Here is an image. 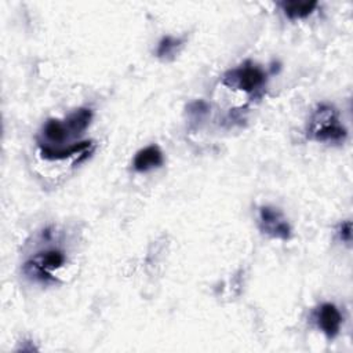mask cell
Masks as SVG:
<instances>
[{
    "label": "cell",
    "instance_id": "cell-1",
    "mask_svg": "<svg viewBox=\"0 0 353 353\" xmlns=\"http://www.w3.org/2000/svg\"><path fill=\"white\" fill-rule=\"evenodd\" d=\"M306 132L310 139L317 142L341 143L346 138V130L339 123L338 110L328 103L317 105L309 119Z\"/></svg>",
    "mask_w": 353,
    "mask_h": 353
},
{
    "label": "cell",
    "instance_id": "cell-2",
    "mask_svg": "<svg viewBox=\"0 0 353 353\" xmlns=\"http://www.w3.org/2000/svg\"><path fill=\"white\" fill-rule=\"evenodd\" d=\"M65 262H66V256L63 251L58 248H47L44 251L34 254L32 258H29L23 263L22 272L28 277L36 281L50 283V281H54L52 272L62 268Z\"/></svg>",
    "mask_w": 353,
    "mask_h": 353
},
{
    "label": "cell",
    "instance_id": "cell-3",
    "mask_svg": "<svg viewBox=\"0 0 353 353\" xmlns=\"http://www.w3.org/2000/svg\"><path fill=\"white\" fill-rule=\"evenodd\" d=\"M266 83V73L252 62L247 61L243 65L228 70L222 77V84L254 94L263 88Z\"/></svg>",
    "mask_w": 353,
    "mask_h": 353
},
{
    "label": "cell",
    "instance_id": "cell-4",
    "mask_svg": "<svg viewBox=\"0 0 353 353\" xmlns=\"http://www.w3.org/2000/svg\"><path fill=\"white\" fill-rule=\"evenodd\" d=\"M259 230L273 239L288 240L291 237V226L283 212L270 205L259 207L258 212Z\"/></svg>",
    "mask_w": 353,
    "mask_h": 353
},
{
    "label": "cell",
    "instance_id": "cell-5",
    "mask_svg": "<svg viewBox=\"0 0 353 353\" xmlns=\"http://www.w3.org/2000/svg\"><path fill=\"white\" fill-rule=\"evenodd\" d=\"M314 321L323 334L332 339L339 334L342 324V314L334 303H321L314 312Z\"/></svg>",
    "mask_w": 353,
    "mask_h": 353
},
{
    "label": "cell",
    "instance_id": "cell-6",
    "mask_svg": "<svg viewBox=\"0 0 353 353\" xmlns=\"http://www.w3.org/2000/svg\"><path fill=\"white\" fill-rule=\"evenodd\" d=\"M92 148V142L91 141H83V142H77V143H72L69 146H50V145H40V154L43 159L46 160H65L68 157H73V156H79V154H85V152Z\"/></svg>",
    "mask_w": 353,
    "mask_h": 353
},
{
    "label": "cell",
    "instance_id": "cell-7",
    "mask_svg": "<svg viewBox=\"0 0 353 353\" xmlns=\"http://www.w3.org/2000/svg\"><path fill=\"white\" fill-rule=\"evenodd\" d=\"M163 163L164 157L160 148L157 145H149L137 152L132 160V167L138 172H146L153 168H159Z\"/></svg>",
    "mask_w": 353,
    "mask_h": 353
},
{
    "label": "cell",
    "instance_id": "cell-8",
    "mask_svg": "<svg viewBox=\"0 0 353 353\" xmlns=\"http://www.w3.org/2000/svg\"><path fill=\"white\" fill-rule=\"evenodd\" d=\"M284 15L288 19H302L309 17L314 8L319 6L317 1H298V0H287L279 3Z\"/></svg>",
    "mask_w": 353,
    "mask_h": 353
},
{
    "label": "cell",
    "instance_id": "cell-9",
    "mask_svg": "<svg viewBox=\"0 0 353 353\" xmlns=\"http://www.w3.org/2000/svg\"><path fill=\"white\" fill-rule=\"evenodd\" d=\"M91 119H92V112L88 108H79L74 112H72L65 120V124L69 130L70 137L83 134L90 125Z\"/></svg>",
    "mask_w": 353,
    "mask_h": 353
},
{
    "label": "cell",
    "instance_id": "cell-10",
    "mask_svg": "<svg viewBox=\"0 0 353 353\" xmlns=\"http://www.w3.org/2000/svg\"><path fill=\"white\" fill-rule=\"evenodd\" d=\"M43 135L50 142V146L59 145L70 137L65 121L57 119L47 120V123L43 125Z\"/></svg>",
    "mask_w": 353,
    "mask_h": 353
},
{
    "label": "cell",
    "instance_id": "cell-11",
    "mask_svg": "<svg viewBox=\"0 0 353 353\" xmlns=\"http://www.w3.org/2000/svg\"><path fill=\"white\" fill-rule=\"evenodd\" d=\"M182 46V40L172 37V36H164L156 48V55L161 59H171L178 52L179 47Z\"/></svg>",
    "mask_w": 353,
    "mask_h": 353
},
{
    "label": "cell",
    "instance_id": "cell-12",
    "mask_svg": "<svg viewBox=\"0 0 353 353\" xmlns=\"http://www.w3.org/2000/svg\"><path fill=\"white\" fill-rule=\"evenodd\" d=\"M188 109H189L188 112L192 116L193 121H200L208 113V105L203 101H196V102L190 103Z\"/></svg>",
    "mask_w": 353,
    "mask_h": 353
},
{
    "label": "cell",
    "instance_id": "cell-13",
    "mask_svg": "<svg viewBox=\"0 0 353 353\" xmlns=\"http://www.w3.org/2000/svg\"><path fill=\"white\" fill-rule=\"evenodd\" d=\"M338 234H339V239L345 243H350L352 240V223L350 221H346V222H342L338 228Z\"/></svg>",
    "mask_w": 353,
    "mask_h": 353
}]
</instances>
